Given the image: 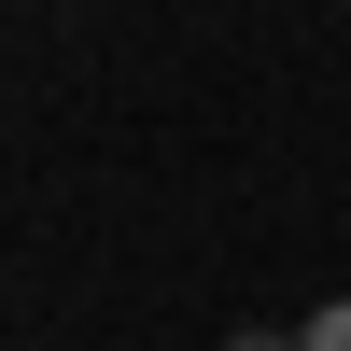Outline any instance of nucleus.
I'll list each match as a JSON object with an SVG mask.
<instances>
[{
	"label": "nucleus",
	"mask_w": 351,
	"mask_h": 351,
	"mask_svg": "<svg viewBox=\"0 0 351 351\" xmlns=\"http://www.w3.org/2000/svg\"><path fill=\"white\" fill-rule=\"evenodd\" d=\"M295 351H351V295H337V309H309V324H295Z\"/></svg>",
	"instance_id": "1"
}]
</instances>
